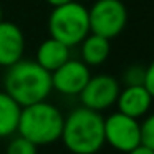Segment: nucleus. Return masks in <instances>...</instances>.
<instances>
[{
    "instance_id": "1",
    "label": "nucleus",
    "mask_w": 154,
    "mask_h": 154,
    "mask_svg": "<svg viewBox=\"0 0 154 154\" xmlns=\"http://www.w3.org/2000/svg\"><path fill=\"white\" fill-rule=\"evenodd\" d=\"M51 90V73L42 68L37 61L22 58L8 66L4 75V91L10 94L22 108L45 101Z\"/></svg>"
},
{
    "instance_id": "2",
    "label": "nucleus",
    "mask_w": 154,
    "mask_h": 154,
    "mask_svg": "<svg viewBox=\"0 0 154 154\" xmlns=\"http://www.w3.org/2000/svg\"><path fill=\"white\" fill-rule=\"evenodd\" d=\"M60 139L71 154H96L104 146V118L90 108H76L65 118Z\"/></svg>"
},
{
    "instance_id": "3",
    "label": "nucleus",
    "mask_w": 154,
    "mask_h": 154,
    "mask_svg": "<svg viewBox=\"0 0 154 154\" xmlns=\"http://www.w3.org/2000/svg\"><path fill=\"white\" fill-rule=\"evenodd\" d=\"M63 121L61 111L45 100L22 108L17 134L27 137L35 146L53 144L61 137Z\"/></svg>"
},
{
    "instance_id": "4",
    "label": "nucleus",
    "mask_w": 154,
    "mask_h": 154,
    "mask_svg": "<svg viewBox=\"0 0 154 154\" xmlns=\"http://www.w3.org/2000/svg\"><path fill=\"white\" fill-rule=\"evenodd\" d=\"M48 33L70 48L80 45L90 35L88 8L76 0L53 7L48 17Z\"/></svg>"
},
{
    "instance_id": "5",
    "label": "nucleus",
    "mask_w": 154,
    "mask_h": 154,
    "mask_svg": "<svg viewBox=\"0 0 154 154\" xmlns=\"http://www.w3.org/2000/svg\"><path fill=\"white\" fill-rule=\"evenodd\" d=\"M88 18L90 33L111 40L126 28L128 8L123 0H96L88 8Z\"/></svg>"
},
{
    "instance_id": "6",
    "label": "nucleus",
    "mask_w": 154,
    "mask_h": 154,
    "mask_svg": "<svg viewBox=\"0 0 154 154\" xmlns=\"http://www.w3.org/2000/svg\"><path fill=\"white\" fill-rule=\"evenodd\" d=\"M104 143L119 152H129L141 144V123L119 111L104 118Z\"/></svg>"
},
{
    "instance_id": "7",
    "label": "nucleus",
    "mask_w": 154,
    "mask_h": 154,
    "mask_svg": "<svg viewBox=\"0 0 154 154\" xmlns=\"http://www.w3.org/2000/svg\"><path fill=\"white\" fill-rule=\"evenodd\" d=\"M121 91V85L111 75H91V78L88 80V83L85 85V88L81 90L80 101L85 108H90L93 111H106L111 106L116 104L118 94Z\"/></svg>"
},
{
    "instance_id": "8",
    "label": "nucleus",
    "mask_w": 154,
    "mask_h": 154,
    "mask_svg": "<svg viewBox=\"0 0 154 154\" xmlns=\"http://www.w3.org/2000/svg\"><path fill=\"white\" fill-rule=\"evenodd\" d=\"M90 78V66L81 60L70 58L51 73V85H53V90H57L61 94L78 96Z\"/></svg>"
},
{
    "instance_id": "9",
    "label": "nucleus",
    "mask_w": 154,
    "mask_h": 154,
    "mask_svg": "<svg viewBox=\"0 0 154 154\" xmlns=\"http://www.w3.org/2000/svg\"><path fill=\"white\" fill-rule=\"evenodd\" d=\"M25 37L14 22H0V66L8 68L23 58Z\"/></svg>"
},
{
    "instance_id": "10",
    "label": "nucleus",
    "mask_w": 154,
    "mask_h": 154,
    "mask_svg": "<svg viewBox=\"0 0 154 154\" xmlns=\"http://www.w3.org/2000/svg\"><path fill=\"white\" fill-rule=\"evenodd\" d=\"M152 96L146 90L144 85H131V86H124L119 91L116 100L118 111L123 114H128L131 118L141 119L149 113L151 106H152Z\"/></svg>"
},
{
    "instance_id": "11",
    "label": "nucleus",
    "mask_w": 154,
    "mask_h": 154,
    "mask_svg": "<svg viewBox=\"0 0 154 154\" xmlns=\"http://www.w3.org/2000/svg\"><path fill=\"white\" fill-rule=\"evenodd\" d=\"M70 58H71L70 57V47H66L65 43H61V42H58V40L50 37L38 45L35 61L42 68H45L48 73H53L57 68H60Z\"/></svg>"
},
{
    "instance_id": "12",
    "label": "nucleus",
    "mask_w": 154,
    "mask_h": 154,
    "mask_svg": "<svg viewBox=\"0 0 154 154\" xmlns=\"http://www.w3.org/2000/svg\"><path fill=\"white\" fill-rule=\"evenodd\" d=\"M22 106L4 90H0V137L17 134Z\"/></svg>"
},
{
    "instance_id": "13",
    "label": "nucleus",
    "mask_w": 154,
    "mask_h": 154,
    "mask_svg": "<svg viewBox=\"0 0 154 154\" xmlns=\"http://www.w3.org/2000/svg\"><path fill=\"white\" fill-rule=\"evenodd\" d=\"M80 45H81V61H85L88 66L103 65L111 53L109 40L96 33H90Z\"/></svg>"
},
{
    "instance_id": "14",
    "label": "nucleus",
    "mask_w": 154,
    "mask_h": 154,
    "mask_svg": "<svg viewBox=\"0 0 154 154\" xmlns=\"http://www.w3.org/2000/svg\"><path fill=\"white\" fill-rule=\"evenodd\" d=\"M5 154H38V146L20 134H14L5 147Z\"/></svg>"
},
{
    "instance_id": "15",
    "label": "nucleus",
    "mask_w": 154,
    "mask_h": 154,
    "mask_svg": "<svg viewBox=\"0 0 154 154\" xmlns=\"http://www.w3.org/2000/svg\"><path fill=\"white\" fill-rule=\"evenodd\" d=\"M141 144L154 151V113L146 114L141 123Z\"/></svg>"
},
{
    "instance_id": "16",
    "label": "nucleus",
    "mask_w": 154,
    "mask_h": 154,
    "mask_svg": "<svg viewBox=\"0 0 154 154\" xmlns=\"http://www.w3.org/2000/svg\"><path fill=\"white\" fill-rule=\"evenodd\" d=\"M144 71H146V66H143V65H131V66H128L126 71L123 73L124 85L126 86L143 85L144 83Z\"/></svg>"
},
{
    "instance_id": "17",
    "label": "nucleus",
    "mask_w": 154,
    "mask_h": 154,
    "mask_svg": "<svg viewBox=\"0 0 154 154\" xmlns=\"http://www.w3.org/2000/svg\"><path fill=\"white\" fill-rule=\"evenodd\" d=\"M143 85L146 86V90L151 93V96H152V100H154V60L146 66V71H144V83Z\"/></svg>"
},
{
    "instance_id": "18",
    "label": "nucleus",
    "mask_w": 154,
    "mask_h": 154,
    "mask_svg": "<svg viewBox=\"0 0 154 154\" xmlns=\"http://www.w3.org/2000/svg\"><path fill=\"white\" fill-rule=\"evenodd\" d=\"M126 154H154V151L151 149V147L144 146V144H139V146H136L134 149H131L129 152Z\"/></svg>"
},
{
    "instance_id": "19",
    "label": "nucleus",
    "mask_w": 154,
    "mask_h": 154,
    "mask_svg": "<svg viewBox=\"0 0 154 154\" xmlns=\"http://www.w3.org/2000/svg\"><path fill=\"white\" fill-rule=\"evenodd\" d=\"M68 2H73V0H47V4L51 5V7H58V5L68 4Z\"/></svg>"
},
{
    "instance_id": "20",
    "label": "nucleus",
    "mask_w": 154,
    "mask_h": 154,
    "mask_svg": "<svg viewBox=\"0 0 154 154\" xmlns=\"http://www.w3.org/2000/svg\"><path fill=\"white\" fill-rule=\"evenodd\" d=\"M4 20V10H2V7H0V22Z\"/></svg>"
}]
</instances>
